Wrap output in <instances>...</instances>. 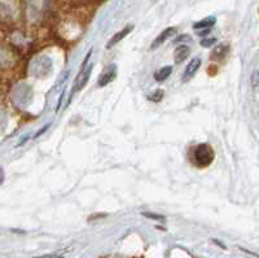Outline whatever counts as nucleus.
Listing matches in <instances>:
<instances>
[{
  "label": "nucleus",
  "instance_id": "f257e3e1",
  "mask_svg": "<svg viewBox=\"0 0 259 258\" xmlns=\"http://www.w3.org/2000/svg\"><path fill=\"white\" fill-rule=\"evenodd\" d=\"M215 157L213 148L210 144H199L191 151V160L193 165L197 167H207L211 165Z\"/></svg>",
  "mask_w": 259,
  "mask_h": 258
},
{
  "label": "nucleus",
  "instance_id": "f03ea898",
  "mask_svg": "<svg viewBox=\"0 0 259 258\" xmlns=\"http://www.w3.org/2000/svg\"><path fill=\"white\" fill-rule=\"evenodd\" d=\"M92 67H93L92 63H88V64L82 65L78 75H77V78H75L74 86H73V90H71V96L74 95V94H77V92L81 91V90H82L83 87L88 83V79H89V77H91V73H92Z\"/></svg>",
  "mask_w": 259,
  "mask_h": 258
},
{
  "label": "nucleus",
  "instance_id": "7ed1b4c3",
  "mask_svg": "<svg viewBox=\"0 0 259 258\" xmlns=\"http://www.w3.org/2000/svg\"><path fill=\"white\" fill-rule=\"evenodd\" d=\"M115 78H117V65L110 64L108 65L103 70V73L100 74L97 85H99V87H105V86H108L109 83H112Z\"/></svg>",
  "mask_w": 259,
  "mask_h": 258
},
{
  "label": "nucleus",
  "instance_id": "20e7f679",
  "mask_svg": "<svg viewBox=\"0 0 259 258\" xmlns=\"http://www.w3.org/2000/svg\"><path fill=\"white\" fill-rule=\"evenodd\" d=\"M201 64H202V63H201V59H199V57L192 59L188 63V65H187V67H185L184 74H183V78H181V82L185 83V82L191 81L192 78L195 77L196 73L199 71L200 67H201Z\"/></svg>",
  "mask_w": 259,
  "mask_h": 258
},
{
  "label": "nucleus",
  "instance_id": "39448f33",
  "mask_svg": "<svg viewBox=\"0 0 259 258\" xmlns=\"http://www.w3.org/2000/svg\"><path fill=\"white\" fill-rule=\"evenodd\" d=\"M176 32H177L176 28H167V29H165L164 32H161L160 35L157 36V38L154 39V40H153L150 48H152V50H156V48H158L160 46H162V44H164V43L166 42L167 39L170 38V36H173L174 34H176Z\"/></svg>",
  "mask_w": 259,
  "mask_h": 258
},
{
  "label": "nucleus",
  "instance_id": "423d86ee",
  "mask_svg": "<svg viewBox=\"0 0 259 258\" xmlns=\"http://www.w3.org/2000/svg\"><path fill=\"white\" fill-rule=\"evenodd\" d=\"M189 52H191V50H189L188 46H185V44H180V46H177L176 50H175V53H174L175 64L177 65V64H181V63H184V61L188 59Z\"/></svg>",
  "mask_w": 259,
  "mask_h": 258
},
{
  "label": "nucleus",
  "instance_id": "0eeeda50",
  "mask_svg": "<svg viewBox=\"0 0 259 258\" xmlns=\"http://www.w3.org/2000/svg\"><path fill=\"white\" fill-rule=\"evenodd\" d=\"M132 29H134V26H132V25L126 26V28H124V29H122L121 32H117V34H115V35H114L113 38L110 39L109 42H108L107 50H110V48H113V47L115 46L117 43L121 42V40L124 38V36H127L128 34H130V32H132Z\"/></svg>",
  "mask_w": 259,
  "mask_h": 258
},
{
  "label": "nucleus",
  "instance_id": "6e6552de",
  "mask_svg": "<svg viewBox=\"0 0 259 258\" xmlns=\"http://www.w3.org/2000/svg\"><path fill=\"white\" fill-rule=\"evenodd\" d=\"M215 22H217L215 17H206L203 20H201V21L193 24V29L199 30V32L200 30H203V29H210L211 26L215 25Z\"/></svg>",
  "mask_w": 259,
  "mask_h": 258
},
{
  "label": "nucleus",
  "instance_id": "1a4fd4ad",
  "mask_svg": "<svg viewBox=\"0 0 259 258\" xmlns=\"http://www.w3.org/2000/svg\"><path fill=\"white\" fill-rule=\"evenodd\" d=\"M171 73H173V66H164V67H161L160 70L156 71L154 73V79H156L157 82H164L166 81L167 78L170 77Z\"/></svg>",
  "mask_w": 259,
  "mask_h": 258
},
{
  "label": "nucleus",
  "instance_id": "9d476101",
  "mask_svg": "<svg viewBox=\"0 0 259 258\" xmlns=\"http://www.w3.org/2000/svg\"><path fill=\"white\" fill-rule=\"evenodd\" d=\"M228 51H230V47L227 46V44H222V46L217 47L215 50L213 51V55H211V59L213 60H217V61H220L223 57L227 56Z\"/></svg>",
  "mask_w": 259,
  "mask_h": 258
},
{
  "label": "nucleus",
  "instance_id": "9b49d317",
  "mask_svg": "<svg viewBox=\"0 0 259 258\" xmlns=\"http://www.w3.org/2000/svg\"><path fill=\"white\" fill-rule=\"evenodd\" d=\"M164 95H165L164 90H157V91L153 92L152 95H149V100L150 101H153V103H160L161 100L164 99Z\"/></svg>",
  "mask_w": 259,
  "mask_h": 258
},
{
  "label": "nucleus",
  "instance_id": "f8f14e48",
  "mask_svg": "<svg viewBox=\"0 0 259 258\" xmlns=\"http://www.w3.org/2000/svg\"><path fill=\"white\" fill-rule=\"evenodd\" d=\"M142 214L144 217H146V218H150V220H154V221H162V220H165V217L164 216H160V214H154V213L143 212Z\"/></svg>",
  "mask_w": 259,
  "mask_h": 258
},
{
  "label": "nucleus",
  "instance_id": "ddd939ff",
  "mask_svg": "<svg viewBox=\"0 0 259 258\" xmlns=\"http://www.w3.org/2000/svg\"><path fill=\"white\" fill-rule=\"evenodd\" d=\"M217 43V39L215 38H207V39H202L201 40V46L202 47H211Z\"/></svg>",
  "mask_w": 259,
  "mask_h": 258
},
{
  "label": "nucleus",
  "instance_id": "4468645a",
  "mask_svg": "<svg viewBox=\"0 0 259 258\" xmlns=\"http://www.w3.org/2000/svg\"><path fill=\"white\" fill-rule=\"evenodd\" d=\"M50 126H51L50 124H48V125H46V126H44V128H42V129H40V130L38 131V132H36V134L34 135V136H32V138H34V139L39 138L40 135H42V134H44V132H46V131L48 130V129H50Z\"/></svg>",
  "mask_w": 259,
  "mask_h": 258
},
{
  "label": "nucleus",
  "instance_id": "2eb2a0df",
  "mask_svg": "<svg viewBox=\"0 0 259 258\" xmlns=\"http://www.w3.org/2000/svg\"><path fill=\"white\" fill-rule=\"evenodd\" d=\"M209 32H210V29H203L202 32H197V35L205 36V35H209Z\"/></svg>",
  "mask_w": 259,
  "mask_h": 258
}]
</instances>
